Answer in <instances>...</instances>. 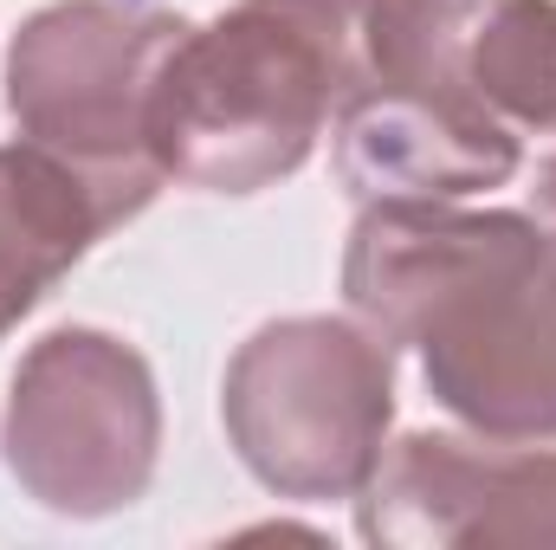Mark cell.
<instances>
[{
  "instance_id": "cell-2",
  "label": "cell",
  "mask_w": 556,
  "mask_h": 550,
  "mask_svg": "<svg viewBox=\"0 0 556 550\" xmlns=\"http://www.w3.org/2000/svg\"><path fill=\"white\" fill-rule=\"evenodd\" d=\"M485 0H363V65L330 137L356 201H459L518 175V130L472 91Z\"/></svg>"
},
{
  "instance_id": "cell-4",
  "label": "cell",
  "mask_w": 556,
  "mask_h": 550,
  "mask_svg": "<svg viewBox=\"0 0 556 550\" xmlns=\"http://www.w3.org/2000/svg\"><path fill=\"white\" fill-rule=\"evenodd\" d=\"M7 466L65 518L137 505L162 453V402L137 350L111 330L72 324L26 350L7 396Z\"/></svg>"
},
{
  "instance_id": "cell-3",
  "label": "cell",
  "mask_w": 556,
  "mask_h": 550,
  "mask_svg": "<svg viewBox=\"0 0 556 550\" xmlns=\"http://www.w3.org/2000/svg\"><path fill=\"white\" fill-rule=\"evenodd\" d=\"M220 414L278 499H356L389 453L395 350L363 317H278L227 363Z\"/></svg>"
},
{
  "instance_id": "cell-9",
  "label": "cell",
  "mask_w": 556,
  "mask_h": 550,
  "mask_svg": "<svg viewBox=\"0 0 556 550\" xmlns=\"http://www.w3.org/2000/svg\"><path fill=\"white\" fill-rule=\"evenodd\" d=\"M466 72L505 130L556 137V0H485Z\"/></svg>"
},
{
  "instance_id": "cell-10",
  "label": "cell",
  "mask_w": 556,
  "mask_h": 550,
  "mask_svg": "<svg viewBox=\"0 0 556 550\" xmlns=\"http://www.w3.org/2000/svg\"><path fill=\"white\" fill-rule=\"evenodd\" d=\"M531 201H538V221L556 234V155L538 162V188H531Z\"/></svg>"
},
{
  "instance_id": "cell-8",
  "label": "cell",
  "mask_w": 556,
  "mask_h": 550,
  "mask_svg": "<svg viewBox=\"0 0 556 550\" xmlns=\"http://www.w3.org/2000/svg\"><path fill=\"white\" fill-rule=\"evenodd\" d=\"M149 201V182L78 168L46 142H0V337Z\"/></svg>"
},
{
  "instance_id": "cell-6",
  "label": "cell",
  "mask_w": 556,
  "mask_h": 550,
  "mask_svg": "<svg viewBox=\"0 0 556 550\" xmlns=\"http://www.w3.org/2000/svg\"><path fill=\"white\" fill-rule=\"evenodd\" d=\"M188 20L124 0H59L33 13L7 59V104L26 142L117 182H162L149 162V91Z\"/></svg>"
},
{
  "instance_id": "cell-5",
  "label": "cell",
  "mask_w": 556,
  "mask_h": 550,
  "mask_svg": "<svg viewBox=\"0 0 556 550\" xmlns=\"http://www.w3.org/2000/svg\"><path fill=\"white\" fill-rule=\"evenodd\" d=\"M420 350L440 409L492 440H556V234L498 214L492 240L420 311Z\"/></svg>"
},
{
  "instance_id": "cell-7",
  "label": "cell",
  "mask_w": 556,
  "mask_h": 550,
  "mask_svg": "<svg viewBox=\"0 0 556 550\" xmlns=\"http://www.w3.org/2000/svg\"><path fill=\"white\" fill-rule=\"evenodd\" d=\"M363 538L402 550L556 545V453L492 434H408L363 486Z\"/></svg>"
},
{
  "instance_id": "cell-1",
  "label": "cell",
  "mask_w": 556,
  "mask_h": 550,
  "mask_svg": "<svg viewBox=\"0 0 556 550\" xmlns=\"http://www.w3.org/2000/svg\"><path fill=\"white\" fill-rule=\"evenodd\" d=\"M363 65V0H240L188 26L149 91V162L207 195L285 182Z\"/></svg>"
}]
</instances>
